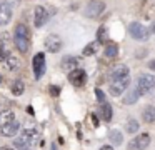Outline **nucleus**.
<instances>
[{
  "mask_svg": "<svg viewBox=\"0 0 155 150\" xmlns=\"http://www.w3.org/2000/svg\"><path fill=\"white\" fill-rule=\"evenodd\" d=\"M5 62H7L8 68H17V67H18V58H17V57H14V55H8Z\"/></svg>",
  "mask_w": 155,
  "mask_h": 150,
  "instance_id": "bb28decb",
  "label": "nucleus"
},
{
  "mask_svg": "<svg viewBox=\"0 0 155 150\" xmlns=\"http://www.w3.org/2000/svg\"><path fill=\"white\" fill-rule=\"evenodd\" d=\"M34 73L37 80L45 73V55L42 52L35 53V57H34Z\"/></svg>",
  "mask_w": 155,
  "mask_h": 150,
  "instance_id": "6e6552de",
  "label": "nucleus"
},
{
  "mask_svg": "<svg viewBox=\"0 0 155 150\" xmlns=\"http://www.w3.org/2000/svg\"><path fill=\"white\" fill-rule=\"evenodd\" d=\"M138 127H140V125H138V122L135 118H128L127 120V132L128 133H137L138 132Z\"/></svg>",
  "mask_w": 155,
  "mask_h": 150,
  "instance_id": "b1692460",
  "label": "nucleus"
},
{
  "mask_svg": "<svg viewBox=\"0 0 155 150\" xmlns=\"http://www.w3.org/2000/svg\"><path fill=\"white\" fill-rule=\"evenodd\" d=\"M12 18V7L8 3L0 5V25H7Z\"/></svg>",
  "mask_w": 155,
  "mask_h": 150,
  "instance_id": "9d476101",
  "label": "nucleus"
},
{
  "mask_svg": "<svg viewBox=\"0 0 155 150\" xmlns=\"http://www.w3.org/2000/svg\"><path fill=\"white\" fill-rule=\"evenodd\" d=\"M118 53V47L115 45V43H108L107 48H105V55L108 57V58H115Z\"/></svg>",
  "mask_w": 155,
  "mask_h": 150,
  "instance_id": "5701e85b",
  "label": "nucleus"
},
{
  "mask_svg": "<svg viewBox=\"0 0 155 150\" xmlns=\"http://www.w3.org/2000/svg\"><path fill=\"white\" fill-rule=\"evenodd\" d=\"M97 40L100 43H105L108 40V35H107V30H105V27H100V28L97 30Z\"/></svg>",
  "mask_w": 155,
  "mask_h": 150,
  "instance_id": "393cba45",
  "label": "nucleus"
},
{
  "mask_svg": "<svg viewBox=\"0 0 155 150\" xmlns=\"http://www.w3.org/2000/svg\"><path fill=\"white\" fill-rule=\"evenodd\" d=\"M138 95H140V93H138L137 88H135V90H130V92L125 95L124 103H125V105H132V103H135V102H137V98H138Z\"/></svg>",
  "mask_w": 155,
  "mask_h": 150,
  "instance_id": "6ab92c4d",
  "label": "nucleus"
},
{
  "mask_svg": "<svg viewBox=\"0 0 155 150\" xmlns=\"http://www.w3.org/2000/svg\"><path fill=\"white\" fill-rule=\"evenodd\" d=\"M68 80H70V83L75 87H84L85 82H87V73L82 68H75L68 73Z\"/></svg>",
  "mask_w": 155,
  "mask_h": 150,
  "instance_id": "423d86ee",
  "label": "nucleus"
},
{
  "mask_svg": "<svg viewBox=\"0 0 155 150\" xmlns=\"http://www.w3.org/2000/svg\"><path fill=\"white\" fill-rule=\"evenodd\" d=\"M150 32H153V33H155V22H152V25H150Z\"/></svg>",
  "mask_w": 155,
  "mask_h": 150,
  "instance_id": "f704fd0d",
  "label": "nucleus"
},
{
  "mask_svg": "<svg viewBox=\"0 0 155 150\" xmlns=\"http://www.w3.org/2000/svg\"><path fill=\"white\" fill-rule=\"evenodd\" d=\"M15 45H17V48L20 53L28 52V38H17V37H15Z\"/></svg>",
  "mask_w": 155,
  "mask_h": 150,
  "instance_id": "aec40b11",
  "label": "nucleus"
},
{
  "mask_svg": "<svg viewBox=\"0 0 155 150\" xmlns=\"http://www.w3.org/2000/svg\"><path fill=\"white\" fill-rule=\"evenodd\" d=\"M0 150H14V148H12V147H2Z\"/></svg>",
  "mask_w": 155,
  "mask_h": 150,
  "instance_id": "c9c22d12",
  "label": "nucleus"
},
{
  "mask_svg": "<svg viewBox=\"0 0 155 150\" xmlns=\"http://www.w3.org/2000/svg\"><path fill=\"white\" fill-rule=\"evenodd\" d=\"M97 47H98L97 43H95V42H92V43H88V45L85 47V48H84V52H82V53H84L85 57H88V55H94V53L97 52Z\"/></svg>",
  "mask_w": 155,
  "mask_h": 150,
  "instance_id": "a878e982",
  "label": "nucleus"
},
{
  "mask_svg": "<svg viewBox=\"0 0 155 150\" xmlns=\"http://www.w3.org/2000/svg\"><path fill=\"white\" fill-rule=\"evenodd\" d=\"M92 122H94V125H95V127L98 125V120H97V117H95V115H92Z\"/></svg>",
  "mask_w": 155,
  "mask_h": 150,
  "instance_id": "473e14b6",
  "label": "nucleus"
},
{
  "mask_svg": "<svg viewBox=\"0 0 155 150\" xmlns=\"http://www.w3.org/2000/svg\"><path fill=\"white\" fill-rule=\"evenodd\" d=\"M48 20V12L45 10V7L38 5L35 8V27H42L45 25V22Z\"/></svg>",
  "mask_w": 155,
  "mask_h": 150,
  "instance_id": "1a4fd4ad",
  "label": "nucleus"
},
{
  "mask_svg": "<svg viewBox=\"0 0 155 150\" xmlns=\"http://www.w3.org/2000/svg\"><path fill=\"white\" fill-rule=\"evenodd\" d=\"M148 145H150V135L148 133H140V135L135 137L130 142L128 148L130 150H145Z\"/></svg>",
  "mask_w": 155,
  "mask_h": 150,
  "instance_id": "39448f33",
  "label": "nucleus"
},
{
  "mask_svg": "<svg viewBox=\"0 0 155 150\" xmlns=\"http://www.w3.org/2000/svg\"><path fill=\"white\" fill-rule=\"evenodd\" d=\"M52 150H55V147H52Z\"/></svg>",
  "mask_w": 155,
  "mask_h": 150,
  "instance_id": "4c0bfd02",
  "label": "nucleus"
},
{
  "mask_svg": "<svg viewBox=\"0 0 155 150\" xmlns=\"http://www.w3.org/2000/svg\"><path fill=\"white\" fill-rule=\"evenodd\" d=\"M95 95H97V98H98V102H102L104 103L105 102V93L102 92L100 88H95Z\"/></svg>",
  "mask_w": 155,
  "mask_h": 150,
  "instance_id": "c85d7f7f",
  "label": "nucleus"
},
{
  "mask_svg": "<svg viewBox=\"0 0 155 150\" xmlns=\"http://www.w3.org/2000/svg\"><path fill=\"white\" fill-rule=\"evenodd\" d=\"M100 117H102V120H105V122H110L112 120V107H110V103L104 102L100 105Z\"/></svg>",
  "mask_w": 155,
  "mask_h": 150,
  "instance_id": "f3484780",
  "label": "nucleus"
},
{
  "mask_svg": "<svg viewBox=\"0 0 155 150\" xmlns=\"http://www.w3.org/2000/svg\"><path fill=\"white\" fill-rule=\"evenodd\" d=\"M137 82H138L137 90H138L140 95H142V93L150 92L152 88H155V77L150 75V73H142V75H138Z\"/></svg>",
  "mask_w": 155,
  "mask_h": 150,
  "instance_id": "f257e3e1",
  "label": "nucleus"
},
{
  "mask_svg": "<svg viewBox=\"0 0 155 150\" xmlns=\"http://www.w3.org/2000/svg\"><path fill=\"white\" fill-rule=\"evenodd\" d=\"M128 32H130V35L135 40H147L148 38V30L138 22H132L128 25Z\"/></svg>",
  "mask_w": 155,
  "mask_h": 150,
  "instance_id": "7ed1b4c3",
  "label": "nucleus"
},
{
  "mask_svg": "<svg viewBox=\"0 0 155 150\" xmlns=\"http://www.w3.org/2000/svg\"><path fill=\"white\" fill-rule=\"evenodd\" d=\"M128 85H130V78H128V77L115 78L114 82H112V85H110V93H112V95H115V97H118V95H122V93L128 88Z\"/></svg>",
  "mask_w": 155,
  "mask_h": 150,
  "instance_id": "f03ea898",
  "label": "nucleus"
},
{
  "mask_svg": "<svg viewBox=\"0 0 155 150\" xmlns=\"http://www.w3.org/2000/svg\"><path fill=\"white\" fill-rule=\"evenodd\" d=\"M10 122H15V113L12 110H0V127Z\"/></svg>",
  "mask_w": 155,
  "mask_h": 150,
  "instance_id": "2eb2a0df",
  "label": "nucleus"
},
{
  "mask_svg": "<svg viewBox=\"0 0 155 150\" xmlns=\"http://www.w3.org/2000/svg\"><path fill=\"white\" fill-rule=\"evenodd\" d=\"M22 137H24L28 143H32V145H35V143L38 142V138H40V135H38V132L35 128H25L24 132H22Z\"/></svg>",
  "mask_w": 155,
  "mask_h": 150,
  "instance_id": "f8f14e48",
  "label": "nucleus"
},
{
  "mask_svg": "<svg viewBox=\"0 0 155 150\" xmlns=\"http://www.w3.org/2000/svg\"><path fill=\"white\" fill-rule=\"evenodd\" d=\"M110 140H112V143H114V147H117V145H122L124 137H122V133L118 132V130H112L110 132Z\"/></svg>",
  "mask_w": 155,
  "mask_h": 150,
  "instance_id": "4be33fe9",
  "label": "nucleus"
},
{
  "mask_svg": "<svg viewBox=\"0 0 155 150\" xmlns=\"http://www.w3.org/2000/svg\"><path fill=\"white\" fill-rule=\"evenodd\" d=\"M24 90H25V85H24L22 80H15V82L12 83V93H14V95H22Z\"/></svg>",
  "mask_w": 155,
  "mask_h": 150,
  "instance_id": "412c9836",
  "label": "nucleus"
},
{
  "mask_svg": "<svg viewBox=\"0 0 155 150\" xmlns=\"http://www.w3.org/2000/svg\"><path fill=\"white\" fill-rule=\"evenodd\" d=\"M142 117H143V120H145L147 123H153V122H155V107H153V105H147V107L143 108Z\"/></svg>",
  "mask_w": 155,
  "mask_h": 150,
  "instance_id": "dca6fc26",
  "label": "nucleus"
},
{
  "mask_svg": "<svg viewBox=\"0 0 155 150\" xmlns=\"http://www.w3.org/2000/svg\"><path fill=\"white\" fill-rule=\"evenodd\" d=\"M77 58H74V57H65L64 60H62V63H60V67H62V70L64 72H68L70 73L72 70H75L77 68Z\"/></svg>",
  "mask_w": 155,
  "mask_h": 150,
  "instance_id": "ddd939ff",
  "label": "nucleus"
},
{
  "mask_svg": "<svg viewBox=\"0 0 155 150\" xmlns=\"http://www.w3.org/2000/svg\"><path fill=\"white\" fill-rule=\"evenodd\" d=\"M18 128H20L18 122H10V123H7V125L0 127V133H2L4 137H14L15 133L18 132Z\"/></svg>",
  "mask_w": 155,
  "mask_h": 150,
  "instance_id": "9b49d317",
  "label": "nucleus"
},
{
  "mask_svg": "<svg viewBox=\"0 0 155 150\" xmlns=\"http://www.w3.org/2000/svg\"><path fill=\"white\" fill-rule=\"evenodd\" d=\"M100 150H114V147H110V145H104Z\"/></svg>",
  "mask_w": 155,
  "mask_h": 150,
  "instance_id": "72a5a7b5",
  "label": "nucleus"
},
{
  "mask_svg": "<svg viewBox=\"0 0 155 150\" xmlns=\"http://www.w3.org/2000/svg\"><path fill=\"white\" fill-rule=\"evenodd\" d=\"M104 10H105L104 2H100V0H92V2H88L87 8H85V13H87V17H90V18H97Z\"/></svg>",
  "mask_w": 155,
  "mask_h": 150,
  "instance_id": "20e7f679",
  "label": "nucleus"
},
{
  "mask_svg": "<svg viewBox=\"0 0 155 150\" xmlns=\"http://www.w3.org/2000/svg\"><path fill=\"white\" fill-rule=\"evenodd\" d=\"M15 37L17 38H28V27L24 23H18L15 27Z\"/></svg>",
  "mask_w": 155,
  "mask_h": 150,
  "instance_id": "a211bd4d",
  "label": "nucleus"
},
{
  "mask_svg": "<svg viewBox=\"0 0 155 150\" xmlns=\"http://www.w3.org/2000/svg\"><path fill=\"white\" fill-rule=\"evenodd\" d=\"M148 68L155 70V60H152V62H148Z\"/></svg>",
  "mask_w": 155,
  "mask_h": 150,
  "instance_id": "2f4dec72",
  "label": "nucleus"
},
{
  "mask_svg": "<svg viewBox=\"0 0 155 150\" xmlns=\"http://www.w3.org/2000/svg\"><path fill=\"white\" fill-rule=\"evenodd\" d=\"M10 55V53L7 52V48H5V45H4V42L0 40V62H5L7 60V57Z\"/></svg>",
  "mask_w": 155,
  "mask_h": 150,
  "instance_id": "cd10ccee",
  "label": "nucleus"
},
{
  "mask_svg": "<svg viewBox=\"0 0 155 150\" xmlns=\"http://www.w3.org/2000/svg\"><path fill=\"white\" fill-rule=\"evenodd\" d=\"M0 83H2V75H0Z\"/></svg>",
  "mask_w": 155,
  "mask_h": 150,
  "instance_id": "e433bc0d",
  "label": "nucleus"
},
{
  "mask_svg": "<svg viewBox=\"0 0 155 150\" xmlns=\"http://www.w3.org/2000/svg\"><path fill=\"white\" fill-rule=\"evenodd\" d=\"M18 2H20V0H5V3H8V5H17Z\"/></svg>",
  "mask_w": 155,
  "mask_h": 150,
  "instance_id": "7c9ffc66",
  "label": "nucleus"
},
{
  "mask_svg": "<svg viewBox=\"0 0 155 150\" xmlns=\"http://www.w3.org/2000/svg\"><path fill=\"white\" fill-rule=\"evenodd\" d=\"M122 77H128V67L120 63V65H115L112 68V78H122Z\"/></svg>",
  "mask_w": 155,
  "mask_h": 150,
  "instance_id": "4468645a",
  "label": "nucleus"
},
{
  "mask_svg": "<svg viewBox=\"0 0 155 150\" xmlns=\"http://www.w3.org/2000/svg\"><path fill=\"white\" fill-rule=\"evenodd\" d=\"M50 93H52L54 97H57L58 93H60V88H58V87H52V88H50Z\"/></svg>",
  "mask_w": 155,
  "mask_h": 150,
  "instance_id": "c756f323",
  "label": "nucleus"
},
{
  "mask_svg": "<svg viewBox=\"0 0 155 150\" xmlns=\"http://www.w3.org/2000/svg\"><path fill=\"white\" fill-rule=\"evenodd\" d=\"M45 48L50 53H57L58 50L62 48V38L58 35H55V33L48 35L47 38H45Z\"/></svg>",
  "mask_w": 155,
  "mask_h": 150,
  "instance_id": "0eeeda50",
  "label": "nucleus"
}]
</instances>
